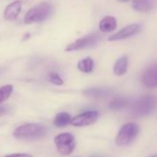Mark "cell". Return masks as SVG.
Here are the masks:
<instances>
[{
	"instance_id": "6da1fadb",
	"label": "cell",
	"mask_w": 157,
	"mask_h": 157,
	"mask_svg": "<svg viewBox=\"0 0 157 157\" xmlns=\"http://www.w3.org/2000/svg\"><path fill=\"white\" fill-rule=\"evenodd\" d=\"M157 106V98L153 95H144L136 100L130 106V114L135 117L151 115Z\"/></svg>"
},
{
	"instance_id": "7a4b0ae2",
	"label": "cell",
	"mask_w": 157,
	"mask_h": 157,
	"mask_svg": "<svg viewBox=\"0 0 157 157\" xmlns=\"http://www.w3.org/2000/svg\"><path fill=\"white\" fill-rule=\"evenodd\" d=\"M46 134V128L40 124L30 123L18 127L13 136L17 139H38Z\"/></svg>"
},
{
	"instance_id": "3957f363",
	"label": "cell",
	"mask_w": 157,
	"mask_h": 157,
	"mask_svg": "<svg viewBox=\"0 0 157 157\" xmlns=\"http://www.w3.org/2000/svg\"><path fill=\"white\" fill-rule=\"evenodd\" d=\"M52 12V6L49 3H40L27 11L24 17L26 24L40 22L45 20Z\"/></svg>"
},
{
	"instance_id": "277c9868",
	"label": "cell",
	"mask_w": 157,
	"mask_h": 157,
	"mask_svg": "<svg viewBox=\"0 0 157 157\" xmlns=\"http://www.w3.org/2000/svg\"><path fill=\"white\" fill-rule=\"evenodd\" d=\"M139 131L140 128L135 123H127L123 125L116 137V144L117 146H126L131 143L138 136Z\"/></svg>"
},
{
	"instance_id": "5b68a950",
	"label": "cell",
	"mask_w": 157,
	"mask_h": 157,
	"mask_svg": "<svg viewBox=\"0 0 157 157\" xmlns=\"http://www.w3.org/2000/svg\"><path fill=\"white\" fill-rule=\"evenodd\" d=\"M100 40H101V36L99 34L92 33L67 44L65 50L67 52H71V51H78V50H82L85 48H90V47L96 45Z\"/></svg>"
},
{
	"instance_id": "8992f818",
	"label": "cell",
	"mask_w": 157,
	"mask_h": 157,
	"mask_svg": "<svg viewBox=\"0 0 157 157\" xmlns=\"http://www.w3.org/2000/svg\"><path fill=\"white\" fill-rule=\"evenodd\" d=\"M55 144L61 154L68 155L75 149V139L70 133H60L56 136Z\"/></svg>"
},
{
	"instance_id": "52a82bcc",
	"label": "cell",
	"mask_w": 157,
	"mask_h": 157,
	"mask_svg": "<svg viewBox=\"0 0 157 157\" xmlns=\"http://www.w3.org/2000/svg\"><path fill=\"white\" fill-rule=\"evenodd\" d=\"M99 117V113L95 110L86 111L82 114H80L70 120V124L75 127H85L94 124Z\"/></svg>"
},
{
	"instance_id": "ba28073f",
	"label": "cell",
	"mask_w": 157,
	"mask_h": 157,
	"mask_svg": "<svg viewBox=\"0 0 157 157\" xmlns=\"http://www.w3.org/2000/svg\"><path fill=\"white\" fill-rule=\"evenodd\" d=\"M141 82L148 89L157 88V63L150 65L142 73Z\"/></svg>"
},
{
	"instance_id": "9c48e42d",
	"label": "cell",
	"mask_w": 157,
	"mask_h": 157,
	"mask_svg": "<svg viewBox=\"0 0 157 157\" xmlns=\"http://www.w3.org/2000/svg\"><path fill=\"white\" fill-rule=\"evenodd\" d=\"M140 30H141V25L140 24L133 23V24L128 25V26L124 27L123 29L119 30L117 33L111 35L108 38V41L114 42V41H121V40L130 38V37L136 35L137 33H139Z\"/></svg>"
},
{
	"instance_id": "30bf717a",
	"label": "cell",
	"mask_w": 157,
	"mask_h": 157,
	"mask_svg": "<svg viewBox=\"0 0 157 157\" xmlns=\"http://www.w3.org/2000/svg\"><path fill=\"white\" fill-rule=\"evenodd\" d=\"M21 8H22V2L20 1V0L10 3L9 6H7L4 11V18L8 21L16 20L21 11Z\"/></svg>"
},
{
	"instance_id": "8fae6325",
	"label": "cell",
	"mask_w": 157,
	"mask_h": 157,
	"mask_svg": "<svg viewBox=\"0 0 157 157\" xmlns=\"http://www.w3.org/2000/svg\"><path fill=\"white\" fill-rule=\"evenodd\" d=\"M155 6V0H133L132 8L138 12L151 11Z\"/></svg>"
},
{
	"instance_id": "7c38bea8",
	"label": "cell",
	"mask_w": 157,
	"mask_h": 157,
	"mask_svg": "<svg viewBox=\"0 0 157 157\" xmlns=\"http://www.w3.org/2000/svg\"><path fill=\"white\" fill-rule=\"evenodd\" d=\"M117 20L112 16L105 17L99 23V30L104 33H110L117 29Z\"/></svg>"
},
{
	"instance_id": "4fadbf2b",
	"label": "cell",
	"mask_w": 157,
	"mask_h": 157,
	"mask_svg": "<svg viewBox=\"0 0 157 157\" xmlns=\"http://www.w3.org/2000/svg\"><path fill=\"white\" fill-rule=\"evenodd\" d=\"M112 91L109 89H102V88H92L88 89L83 92V94L92 98H96V99H101V98H105L108 97L110 94H112Z\"/></svg>"
},
{
	"instance_id": "5bb4252c",
	"label": "cell",
	"mask_w": 157,
	"mask_h": 157,
	"mask_svg": "<svg viewBox=\"0 0 157 157\" xmlns=\"http://www.w3.org/2000/svg\"><path fill=\"white\" fill-rule=\"evenodd\" d=\"M128 58L127 56H122L119 57L115 66H114V73L117 76H122L124 75L127 70H128Z\"/></svg>"
},
{
	"instance_id": "9a60e30c",
	"label": "cell",
	"mask_w": 157,
	"mask_h": 157,
	"mask_svg": "<svg viewBox=\"0 0 157 157\" xmlns=\"http://www.w3.org/2000/svg\"><path fill=\"white\" fill-rule=\"evenodd\" d=\"M94 62L92 57L87 56L82 60L78 61V68L83 73H90L94 70Z\"/></svg>"
},
{
	"instance_id": "2e32d148",
	"label": "cell",
	"mask_w": 157,
	"mask_h": 157,
	"mask_svg": "<svg viewBox=\"0 0 157 157\" xmlns=\"http://www.w3.org/2000/svg\"><path fill=\"white\" fill-rule=\"evenodd\" d=\"M70 120H71V117H70L69 114L63 112V113H59L56 116V117L54 119V124L57 128H63V127H66L67 124H69Z\"/></svg>"
},
{
	"instance_id": "e0dca14e",
	"label": "cell",
	"mask_w": 157,
	"mask_h": 157,
	"mask_svg": "<svg viewBox=\"0 0 157 157\" xmlns=\"http://www.w3.org/2000/svg\"><path fill=\"white\" fill-rule=\"evenodd\" d=\"M128 105V100L126 99V98L119 97V98L114 99V100L110 103L109 107H110V109H112V110L118 111V110H122V109L126 108Z\"/></svg>"
},
{
	"instance_id": "ac0fdd59",
	"label": "cell",
	"mask_w": 157,
	"mask_h": 157,
	"mask_svg": "<svg viewBox=\"0 0 157 157\" xmlns=\"http://www.w3.org/2000/svg\"><path fill=\"white\" fill-rule=\"evenodd\" d=\"M12 91H13L12 85H5L0 88V103L9 99V97L12 94Z\"/></svg>"
},
{
	"instance_id": "d6986e66",
	"label": "cell",
	"mask_w": 157,
	"mask_h": 157,
	"mask_svg": "<svg viewBox=\"0 0 157 157\" xmlns=\"http://www.w3.org/2000/svg\"><path fill=\"white\" fill-rule=\"evenodd\" d=\"M49 81H50V82H52L55 85H62L64 83L61 77L56 73H51L49 75Z\"/></svg>"
},
{
	"instance_id": "ffe728a7",
	"label": "cell",
	"mask_w": 157,
	"mask_h": 157,
	"mask_svg": "<svg viewBox=\"0 0 157 157\" xmlns=\"http://www.w3.org/2000/svg\"><path fill=\"white\" fill-rule=\"evenodd\" d=\"M6 157H33V156L28 153H13V154L7 155Z\"/></svg>"
},
{
	"instance_id": "44dd1931",
	"label": "cell",
	"mask_w": 157,
	"mask_h": 157,
	"mask_svg": "<svg viewBox=\"0 0 157 157\" xmlns=\"http://www.w3.org/2000/svg\"><path fill=\"white\" fill-rule=\"evenodd\" d=\"M6 113V108L4 107H0V116H2Z\"/></svg>"
},
{
	"instance_id": "7402d4cb",
	"label": "cell",
	"mask_w": 157,
	"mask_h": 157,
	"mask_svg": "<svg viewBox=\"0 0 157 157\" xmlns=\"http://www.w3.org/2000/svg\"><path fill=\"white\" fill-rule=\"evenodd\" d=\"M119 2H122V3H125V2H128V1H129V0H118Z\"/></svg>"
},
{
	"instance_id": "603a6c76",
	"label": "cell",
	"mask_w": 157,
	"mask_h": 157,
	"mask_svg": "<svg viewBox=\"0 0 157 157\" xmlns=\"http://www.w3.org/2000/svg\"><path fill=\"white\" fill-rule=\"evenodd\" d=\"M149 157H157V153H156V154H153V155H151V156H149Z\"/></svg>"
}]
</instances>
